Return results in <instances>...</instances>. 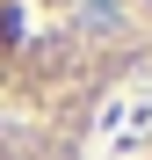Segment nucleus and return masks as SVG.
<instances>
[{"label": "nucleus", "instance_id": "nucleus-1", "mask_svg": "<svg viewBox=\"0 0 152 160\" xmlns=\"http://www.w3.org/2000/svg\"><path fill=\"white\" fill-rule=\"evenodd\" d=\"M138 80L152 0H0V160H87Z\"/></svg>", "mask_w": 152, "mask_h": 160}]
</instances>
